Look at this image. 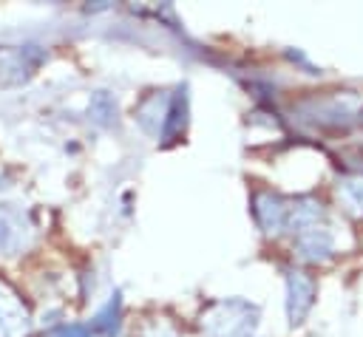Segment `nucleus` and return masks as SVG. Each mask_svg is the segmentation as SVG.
<instances>
[{"label": "nucleus", "mask_w": 363, "mask_h": 337, "mask_svg": "<svg viewBox=\"0 0 363 337\" xmlns=\"http://www.w3.org/2000/svg\"><path fill=\"white\" fill-rule=\"evenodd\" d=\"M28 314L20 297L0 280V337H26Z\"/></svg>", "instance_id": "f257e3e1"}, {"label": "nucleus", "mask_w": 363, "mask_h": 337, "mask_svg": "<svg viewBox=\"0 0 363 337\" xmlns=\"http://www.w3.org/2000/svg\"><path fill=\"white\" fill-rule=\"evenodd\" d=\"M26 238H28V227H26L23 215L0 207V252L14 255L20 246H26Z\"/></svg>", "instance_id": "f03ea898"}, {"label": "nucleus", "mask_w": 363, "mask_h": 337, "mask_svg": "<svg viewBox=\"0 0 363 337\" xmlns=\"http://www.w3.org/2000/svg\"><path fill=\"white\" fill-rule=\"evenodd\" d=\"M255 212H258L261 224L267 227V232H275V229L284 224V218H286V210H284V207L278 204V198H272V195H261Z\"/></svg>", "instance_id": "7ed1b4c3"}, {"label": "nucleus", "mask_w": 363, "mask_h": 337, "mask_svg": "<svg viewBox=\"0 0 363 337\" xmlns=\"http://www.w3.org/2000/svg\"><path fill=\"white\" fill-rule=\"evenodd\" d=\"M289 283H292V300L298 297V306H295V312H292V317L298 320L306 309H309V295H312V283L301 275V272H289ZM289 300V303H292Z\"/></svg>", "instance_id": "20e7f679"}, {"label": "nucleus", "mask_w": 363, "mask_h": 337, "mask_svg": "<svg viewBox=\"0 0 363 337\" xmlns=\"http://www.w3.org/2000/svg\"><path fill=\"white\" fill-rule=\"evenodd\" d=\"M48 337H91V334L85 329H79V326H62V329L51 331Z\"/></svg>", "instance_id": "39448f33"}]
</instances>
